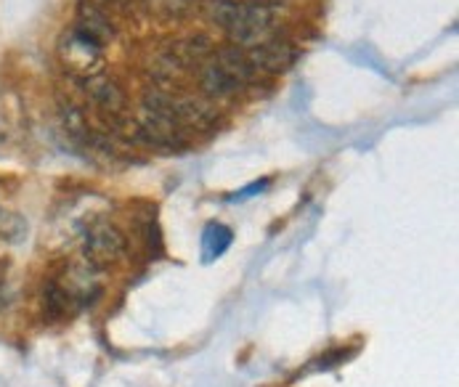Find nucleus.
I'll return each mask as SVG.
<instances>
[{"mask_svg": "<svg viewBox=\"0 0 459 387\" xmlns=\"http://www.w3.org/2000/svg\"><path fill=\"white\" fill-rule=\"evenodd\" d=\"M204 13L218 24L229 40L239 48H253L268 40L273 32V11L265 3H231V0H207Z\"/></svg>", "mask_w": 459, "mask_h": 387, "instance_id": "obj_1", "label": "nucleus"}, {"mask_svg": "<svg viewBox=\"0 0 459 387\" xmlns=\"http://www.w3.org/2000/svg\"><path fill=\"white\" fill-rule=\"evenodd\" d=\"M126 253V236L112 223H93L85 231V260L96 268H107L123 258Z\"/></svg>", "mask_w": 459, "mask_h": 387, "instance_id": "obj_2", "label": "nucleus"}, {"mask_svg": "<svg viewBox=\"0 0 459 387\" xmlns=\"http://www.w3.org/2000/svg\"><path fill=\"white\" fill-rule=\"evenodd\" d=\"M138 133L152 143V146H160V149H184L186 146V138H184V128L170 117V115H160V112H152V109H143L138 112Z\"/></svg>", "mask_w": 459, "mask_h": 387, "instance_id": "obj_3", "label": "nucleus"}, {"mask_svg": "<svg viewBox=\"0 0 459 387\" xmlns=\"http://www.w3.org/2000/svg\"><path fill=\"white\" fill-rule=\"evenodd\" d=\"M170 115L181 128L210 130L218 125V109L204 96H170Z\"/></svg>", "mask_w": 459, "mask_h": 387, "instance_id": "obj_4", "label": "nucleus"}, {"mask_svg": "<svg viewBox=\"0 0 459 387\" xmlns=\"http://www.w3.org/2000/svg\"><path fill=\"white\" fill-rule=\"evenodd\" d=\"M62 62L66 64L69 72L85 77H93L101 72V48L93 46L91 40H85L82 35L72 32L62 43Z\"/></svg>", "mask_w": 459, "mask_h": 387, "instance_id": "obj_5", "label": "nucleus"}, {"mask_svg": "<svg viewBox=\"0 0 459 387\" xmlns=\"http://www.w3.org/2000/svg\"><path fill=\"white\" fill-rule=\"evenodd\" d=\"M247 54H250V59H253V64H255L258 72H271V74L290 69V66L295 64V59H298L295 46L290 40L279 38V35H271L268 40L247 48Z\"/></svg>", "mask_w": 459, "mask_h": 387, "instance_id": "obj_6", "label": "nucleus"}, {"mask_svg": "<svg viewBox=\"0 0 459 387\" xmlns=\"http://www.w3.org/2000/svg\"><path fill=\"white\" fill-rule=\"evenodd\" d=\"M82 88L88 93V99L104 112V115H123V109L128 107V99H126V90L107 74H93V77H85L82 80Z\"/></svg>", "mask_w": 459, "mask_h": 387, "instance_id": "obj_7", "label": "nucleus"}, {"mask_svg": "<svg viewBox=\"0 0 459 387\" xmlns=\"http://www.w3.org/2000/svg\"><path fill=\"white\" fill-rule=\"evenodd\" d=\"M77 35H82L85 40H91L93 46L104 48L112 38H115V27L112 19L93 3H80L77 11Z\"/></svg>", "mask_w": 459, "mask_h": 387, "instance_id": "obj_8", "label": "nucleus"}, {"mask_svg": "<svg viewBox=\"0 0 459 387\" xmlns=\"http://www.w3.org/2000/svg\"><path fill=\"white\" fill-rule=\"evenodd\" d=\"M199 88H202V96L210 101H226L242 90V85L231 74H226L212 59L199 66Z\"/></svg>", "mask_w": 459, "mask_h": 387, "instance_id": "obj_9", "label": "nucleus"}, {"mask_svg": "<svg viewBox=\"0 0 459 387\" xmlns=\"http://www.w3.org/2000/svg\"><path fill=\"white\" fill-rule=\"evenodd\" d=\"M212 62L221 66L226 74H231L239 85H250L261 72L255 69L253 64V59H250V54L245 51V48H239V46H223V48H218L215 54H212Z\"/></svg>", "mask_w": 459, "mask_h": 387, "instance_id": "obj_10", "label": "nucleus"}, {"mask_svg": "<svg viewBox=\"0 0 459 387\" xmlns=\"http://www.w3.org/2000/svg\"><path fill=\"white\" fill-rule=\"evenodd\" d=\"M173 54L184 62L186 69H192V66H197L199 69L204 62H210V59H212L215 46H212V40H210L207 35L195 32V35H189V38L178 40V43L173 46Z\"/></svg>", "mask_w": 459, "mask_h": 387, "instance_id": "obj_11", "label": "nucleus"}, {"mask_svg": "<svg viewBox=\"0 0 459 387\" xmlns=\"http://www.w3.org/2000/svg\"><path fill=\"white\" fill-rule=\"evenodd\" d=\"M184 74H186V66H184V62L173 54V48L165 51V54H160V56L152 62V77H154V82H157L162 90L178 85Z\"/></svg>", "mask_w": 459, "mask_h": 387, "instance_id": "obj_12", "label": "nucleus"}, {"mask_svg": "<svg viewBox=\"0 0 459 387\" xmlns=\"http://www.w3.org/2000/svg\"><path fill=\"white\" fill-rule=\"evenodd\" d=\"M43 308H46L48 319H65V316H69L77 308V303L66 292L65 284L54 279V281H48V287L43 292Z\"/></svg>", "mask_w": 459, "mask_h": 387, "instance_id": "obj_13", "label": "nucleus"}, {"mask_svg": "<svg viewBox=\"0 0 459 387\" xmlns=\"http://www.w3.org/2000/svg\"><path fill=\"white\" fill-rule=\"evenodd\" d=\"M231 245V231L226 228V226H210L207 231H204V255L207 258H218V255H223L226 253V247Z\"/></svg>", "mask_w": 459, "mask_h": 387, "instance_id": "obj_14", "label": "nucleus"}, {"mask_svg": "<svg viewBox=\"0 0 459 387\" xmlns=\"http://www.w3.org/2000/svg\"><path fill=\"white\" fill-rule=\"evenodd\" d=\"M62 120H65V128L72 133V135H77V138H88V123H85V117H82V112L74 107V104H66L62 107Z\"/></svg>", "mask_w": 459, "mask_h": 387, "instance_id": "obj_15", "label": "nucleus"}, {"mask_svg": "<svg viewBox=\"0 0 459 387\" xmlns=\"http://www.w3.org/2000/svg\"><path fill=\"white\" fill-rule=\"evenodd\" d=\"M0 308H3V279H0Z\"/></svg>", "mask_w": 459, "mask_h": 387, "instance_id": "obj_16", "label": "nucleus"}, {"mask_svg": "<svg viewBox=\"0 0 459 387\" xmlns=\"http://www.w3.org/2000/svg\"><path fill=\"white\" fill-rule=\"evenodd\" d=\"M101 3H117V0H101Z\"/></svg>", "mask_w": 459, "mask_h": 387, "instance_id": "obj_17", "label": "nucleus"}]
</instances>
